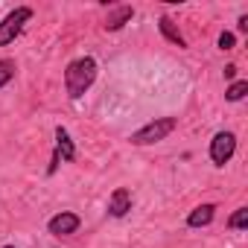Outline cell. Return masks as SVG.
<instances>
[{"instance_id": "6da1fadb", "label": "cell", "mask_w": 248, "mask_h": 248, "mask_svg": "<svg viewBox=\"0 0 248 248\" xmlns=\"http://www.w3.org/2000/svg\"><path fill=\"white\" fill-rule=\"evenodd\" d=\"M96 79V62L91 56H82V59H73L64 70V88L70 93V99H79Z\"/></svg>"}, {"instance_id": "9c48e42d", "label": "cell", "mask_w": 248, "mask_h": 248, "mask_svg": "<svg viewBox=\"0 0 248 248\" xmlns=\"http://www.w3.org/2000/svg\"><path fill=\"white\" fill-rule=\"evenodd\" d=\"M132 15H135V9H132V6H117V9L105 18V30H111V32H114V30H120L123 24H129V21H132Z\"/></svg>"}, {"instance_id": "4fadbf2b", "label": "cell", "mask_w": 248, "mask_h": 248, "mask_svg": "<svg viewBox=\"0 0 248 248\" xmlns=\"http://www.w3.org/2000/svg\"><path fill=\"white\" fill-rule=\"evenodd\" d=\"M228 225H231V228H239V231L248 228V207H239V210L228 219Z\"/></svg>"}, {"instance_id": "9a60e30c", "label": "cell", "mask_w": 248, "mask_h": 248, "mask_svg": "<svg viewBox=\"0 0 248 248\" xmlns=\"http://www.w3.org/2000/svg\"><path fill=\"white\" fill-rule=\"evenodd\" d=\"M239 32H248V15L239 18Z\"/></svg>"}, {"instance_id": "5b68a950", "label": "cell", "mask_w": 248, "mask_h": 248, "mask_svg": "<svg viewBox=\"0 0 248 248\" xmlns=\"http://www.w3.org/2000/svg\"><path fill=\"white\" fill-rule=\"evenodd\" d=\"M47 228H50V233H56V236L76 233V231H79V216L70 213V210H62V213H56V216L47 222Z\"/></svg>"}, {"instance_id": "ba28073f", "label": "cell", "mask_w": 248, "mask_h": 248, "mask_svg": "<svg viewBox=\"0 0 248 248\" xmlns=\"http://www.w3.org/2000/svg\"><path fill=\"white\" fill-rule=\"evenodd\" d=\"M213 216H216V207H213V204H199V207L187 216V225H190V228H204V225L213 222Z\"/></svg>"}, {"instance_id": "2e32d148", "label": "cell", "mask_w": 248, "mask_h": 248, "mask_svg": "<svg viewBox=\"0 0 248 248\" xmlns=\"http://www.w3.org/2000/svg\"><path fill=\"white\" fill-rule=\"evenodd\" d=\"M225 76H228V79H233V76H236V67H233V64H228V67H225Z\"/></svg>"}, {"instance_id": "277c9868", "label": "cell", "mask_w": 248, "mask_h": 248, "mask_svg": "<svg viewBox=\"0 0 248 248\" xmlns=\"http://www.w3.org/2000/svg\"><path fill=\"white\" fill-rule=\"evenodd\" d=\"M233 152H236V138H233L231 132H219V135L210 140V161H213L216 167H225V164L233 158Z\"/></svg>"}, {"instance_id": "52a82bcc", "label": "cell", "mask_w": 248, "mask_h": 248, "mask_svg": "<svg viewBox=\"0 0 248 248\" xmlns=\"http://www.w3.org/2000/svg\"><path fill=\"white\" fill-rule=\"evenodd\" d=\"M56 155H59L62 161H73V158H76V146H73L70 135H67L62 126L56 129Z\"/></svg>"}, {"instance_id": "8fae6325", "label": "cell", "mask_w": 248, "mask_h": 248, "mask_svg": "<svg viewBox=\"0 0 248 248\" xmlns=\"http://www.w3.org/2000/svg\"><path fill=\"white\" fill-rule=\"evenodd\" d=\"M15 62L12 59H0V88H6L12 79H15Z\"/></svg>"}, {"instance_id": "5bb4252c", "label": "cell", "mask_w": 248, "mask_h": 248, "mask_svg": "<svg viewBox=\"0 0 248 248\" xmlns=\"http://www.w3.org/2000/svg\"><path fill=\"white\" fill-rule=\"evenodd\" d=\"M233 47V32H222L219 35V50H231Z\"/></svg>"}, {"instance_id": "7c38bea8", "label": "cell", "mask_w": 248, "mask_h": 248, "mask_svg": "<svg viewBox=\"0 0 248 248\" xmlns=\"http://www.w3.org/2000/svg\"><path fill=\"white\" fill-rule=\"evenodd\" d=\"M245 93H248V82H245V79H239V82H233V85L225 91V99H228V102H239Z\"/></svg>"}, {"instance_id": "e0dca14e", "label": "cell", "mask_w": 248, "mask_h": 248, "mask_svg": "<svg viewBox=\"0 0 248 248\" xmlns=\"http://www.w3.org/2000/svg\"><path fill=\"white\" fill-rule=\"evenodd\" d=\"M3 248H15V245H3Z\"/></svg>"}, {"instance_id": "3957f363", "label": "cell", "mask_w": 248, "mask_h": 248, "mask_svg": "<svg viewBox=\"0 0 248 248\" xmlns=\"http://www.w3.org/2000/svg\"><path fill=\"white\" fill-rule=\"evenodd\" d=\"M30 18H32V9H30V6H18L15 12H9L3 21H0V47L12 44V41L21 35L24 24H27Z\"/></svg>"}, {"instance_id": "30bf717a", "label": "cell", "mask_w": 248, "mask_h": 248, "mask_svg": "<svg viewBox=\"0 0 248 248\" xmlns=\"http://www.w3.org/2000/svg\"><path fill=\"white\" fill-rule=\"evenodd\" d=\"M158 27H161V35L170 41V44H175V47H187V41H184V35L175 30V24L170 21V18H161L158 21Z\"/></svg>"}, {"instance_id": "7a4b0ae2", "label": "cell", "mask_w": 248, "mask_h": 248, "mask_svg": "<svg viewBox=\"0 0 248 248\" xmlns=\"http://www.w3.org/2000/svg\"><path fill=\"white\" fill-rule=\"evenodd\" d=\"M175 117H158V120H152V123H146L143 129H138L135 135H132V143L135 146H149V143H158V140H164L167 135H172L175 132Z\"/></svg>"}, {"instance_id": "8992f818", "label": "cell", "mask_w": 248, "mask_h": 248, "mask_svg": "<svg viewBox=\"0 0 248 248\" xmlns=\"http://www.w3.org/2000/svg\"><path fill=\"white\" fill-rule=\"evenodd\" d=\"M129 210H132V193L126 187H117L111 193V199H108V213L120 219V216H126Z\"/></svg>"}]
</instances>
